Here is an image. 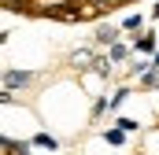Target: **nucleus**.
Instances as JSON below:
<instances>
[{
    "mask_svg": "<svg viewBox=\"0 0 159 155\" xmlns=\"http://www.w3.org/2000/svg\"><path fill=\"white\" fill-rule=\"evenodd\" d=\"M126 100H129V89H119V92L111 96V104H107V111H115V107H122Z\"/></svg>",
    "mask_w": 159,
    "mask_h": 155,
    "instance_id": "0eeeda50",
    "label": "nucleus"
},
{
    "mask_svg": "<svg viewBox=\"0 0 159 155\" xmlns=\"http://www.w3.org/2000/svg\"><path fill=\"white\" fill-rule=\"evenodd\" d=\"M152 19H159V4H156V7H152Z\"/></svg>",
    "mask_w": 159,
    "mask_h": 155,
    "instance_id": "4468645a",
    "label": "nucleus"
},
{
    "mask_svg": "<svg viewBox=\"0 0 159 155\" xmlns=\"http://www.w3.org/2000/svg\"><path fill=\"white\" fill-rule=\"evenodd\" d=\"M119 37V26H96V44H111Z\"/></svg>",
    "mask_w": 159,
    "mask_h": 155,
    "instance_id": "39448f33",
    "label": "nucleus"
},
{
    "mask_svg": "<svg viewBox=\"0 0 159 155\" xmlns=\"http://www.w3.org/2000/svg\"><path fill=\"white\" fill-rule=\"evenodd\" d=\"M156 33H141V37L133 41V52H156Z\"/></svg>",
    "mask_w": 159,
    "mask_h": 155,
    "instance_id": "20e7f679",
    "label": "nucleus"
},
{
    "mask_svg": "<svg viewBox=\"0 0 159 155\" xmlns=\"http://www.w3.org/2000/svg\"><path fill=\"white\" fill-rule=\"evenodd\" d=\"M141 26H144L141 15H126V19H122V30H141Z\"/></svg>",
    "mask_w": 159,
    "mask_h": 155,
    "instance_id": "6e6552de",
    "label": "nucleus"
},
{
    "mask_svg": "<svg viewBox=\"0 0 159 155\" xmlns=\"http://www.w3.org/2000/svg\"><path fill=\"white\" fill-rule=\"evenodd\" d=\"M126 55H129V48H126V44H122L119 37H115L111 44H107V59H111V63H122Z\"/></svg>",
    "mask_w": 159,
    "mask_h": 155,
    "instance_id": "f03ea898",
    "label": "nucleus"
},
{
    "mask_svg": "<svg viewBox=\"0 0 159 155\" xmlns=\"http://www.w3.org/2000/svg\"><path fill=\"white\" fill-rule=\"evenodd\" d=\"M115 126H119L122 133H137V129H141V122H133V118H119Z\"/></svg>",
    "mask_w": 159,
    "mask_h": 155,
    "instance_id": "1a4fd4ad",
    "label": "nucleus"
},
{
    "mask_svg": "<svg viewBox=\"0 0 159 155\" xmlns=\"http://www.w3.org/2000/svg\"><path fill=\"white\" fill-rule=\"evenodd\" d=\"M152 55H156V59H152V67H159V44H156V52H152Z\"/></svg>",
    "mask_w": 159,
    "mask_h": 155,
    "instance_id": "ddd939ff",
    "label": "nucleus"
},
{
    "mask_svg": "<svg viewBox=\"0 0 159 155\" xmlns=\"http://www.w3.org/2000/svg\"><path fill=\"white\" fill-rule=\"evenodd\" d=\"M104 140H107V144H115V148H119V144H126V133H122L119 126H111V129H104Z\"/></svg>",
    "mask_w": 159,
    "mask_h": 155,
    "instance_id": "423d86ee",
    "label": "nucleus"
},
{
    "mask_svg": "<svg viewBox=\"0 0 159 155\" xmlns=\"http://www.w3.org/2000/svg\"><path fill=\"white\" fill-rule=\"evenodd\" d=\"M30 148H48V152H56V148H59V140H56L52 133H37V137L30 140Z\"/></svg>",
    "mask_w": 159,
    "mask_h": 155,
    "instance_id": "7ed1b4c3",
    "label": "nucleus"
},
{
    "mask_svg": "<svg viewBox=\"0 0 159 155\" xmlns=\"http://www.w3.org/2000/svg\"><path fill=\"white\" fill-rule=\"evenodd\" d=\"M0 81H7V89H22L34 81V74L30 70H7V74H0Z\"/></svg>",
    "mask_w": 159,
    "mask_h": 155,
    "instance_id": "f257e3e1",
    "label": "nucleus"
},
{
    "mask_svg": "<svg viewBox=\"0 0 159 155\" xmlns=\"http://www.w3.org/2000/svg\"><path fill=\"white\" fill-rule=\"evenodd\" d=\"M89 4H93V11L100 15V11H111V4H115V0H89Z\"/></svg>",
    "mask_w": 159,
    "mask_h": 155,
    "instance_id": "9b49d317",
    "label": "nucleus"
},
{
    "mask_svg": "<svg viewBox=\"0 0 159 155\" xmlns=\"http://www.w3.org/2000/svg\"><path fill=\"white\" fill-rule=\"evenodd\" d=\"M0 104H15V96H11V89H0Z\"/></svg>",
    "mask_w": 159,
    "mask_h": 155,
    "instance_id": "f8f14e48",
    "label": "nucleus"
},
{
    "mask_svg": "<svg viewBox=\"0 0 159 155\" xmlns=\"http://www.w3.org/2000/svg\"><path fill=\"white\" fill-rule=\"evenodd\" d=\"M70 63H74V67H78V63H93V52H89V48H81V52L70 55Z\"/></svg>",
    "mask_w": 159,
    "mask_h": 155,
    "instance_id": "9d476101",
    "label": "nucleus"
}]
</instances>
